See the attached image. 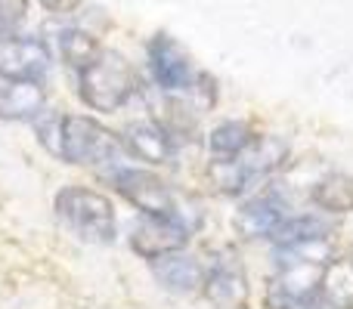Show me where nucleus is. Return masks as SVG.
Returning <instances> with one entry per match:
<instances>
[{
  "mask_svg": "<svg viewBox=\"0 0 353 309\" xmlns=\"http://www.w3.org/2000/svg\"><path fill=\"white\" fill-rule=\"evenodd\" d=\"M37 136L53 155H59L62 161L72 164H103L118 152V140L109 127H103L99 121L87 115H41L34 118Z\"/></svg>",
  "mask_w": 353,
  "mask_h": 309,
  "instance_id": "1",
  "label": "nucleus"
},
{
  "mask_svg": "<svg viewBox=\"0 0 353 309\" xmlns=\"http://www.w3.org/2000/svg\"><path fill=\"white\" fill-rule=\"evenodd\" d=\"M81 99L97 111H115L128 103L140 87L134 65L115 50H99L81 68Z\"/></svg>",
  "mask_w": 353,
  "mask_h": 309,
  "instance_id": "2",
  "label": "nucleus"
},
{
  "mask_svg": "<svg viewBox=\"0 0 353 309\" xmlns=\"http://www.w3.org/2000/svg\"><path fill=\"white\" fill-rule=\"evenodd\" d=\"M59 220L87 244L115 242V207L105 195L84 186H65L56 195Z\"/></svg>",
  "mask_w": 353,
  "mask_h": 309,
  "instance_id": "3",
  "label": "nucleus"
},
{
  "mask_svg": "<svg viewBox=\"0 0 353 309\" xmlns=\"http://www.w3.org/2000/svg\"><path fill=\"white\" fill-rule=\"evenodd\" d=\"M288 155V146L276 136H254L251 146H245L239 155L232 158H217V164L211 167L214 180L223 192L236 195V192H245L251 189L254 182L267 180Z\"/></svg>",
  "mask_w": 353,
  "mask_h": 309,
  "instance_id": "4",
  "label": "nucleus"
},
{
  "mask_svg": "<svg viewBox=\"0 0 353 309\" xmlns=\"http://www.w3.org/2000/svg\"><path fill=\"white\" fill-rule=\"evenodd\" d=\"M112 186L124 195L134 207H140L146 217H161V220H180L186 223V211H183L180 198L165 180H159L149 170H115L112 173ZM192 226V223H186Z\"/></svg>",
  "mask_w": 353,
  "mask_h": 309,
  "instance_id": "5",
  "label": "nucleus"
},
{
  "mask_svg": "<svg viewBox=\"0 0 353 309\" xmlns=\"http://www.w3.org/2000/svg\"><path fill=\"white\" fill-rule=\"evenodd\" d=\"M201 291L217 309H245V303H248V279H245V269L232 251L214 254Z\"/></svg>",
  "mask_w": 353,
  "mask_h": 309,
  "instance_id": "6",
  "label": "nucleus"
},
{
  "mask_svg": "<svg viewBox=\"0 0 353 309\" xmlns=\"http://www.w3.org/2000/svg\"><path fill=\"white\" fill-rule=\"evenodd\" d=\"M50 68L43 41L19 34H0V78L3 81H41Z\"/></svg>",
  "mask_w": 353,
  "mask_h": 309,
  "instance_id": "7",
  "label": "nucleus"
},
{
  "mask_svg": "<svg viewBox=\"0 0 353 309\" xmlns=\"http://www.w3.org/2000/svg\"><path fill=\"white\" fill-rule=\"evenodd\" d=\"M149 65H152L155 84L168 93L189 90L192 87V62L186 50L168 34H155L149 43Z\"/></svg>",
  "mask_w": 353,
  "mask_h": 309,
  "instance_id": "8",
  "label": "nucleus"
},
{
  "mask_svg": "<svg viewBox=\"0 0 353 309\" xmlns=\"http://www.w3.org/2000/svg\"><path fill=\"white\" fill-rule=\"evenodd\" d=\"M189 232L192 226L180 223V220H161V217H149L146 223H140L134 229V244L137 254H143L146 260H155L161 254H171V251H180L183 244L189 242Z\"/></svg>",
  "mask_w": 353,
  "mask_h": 309,
  "instance_id": "9",
  "label": "nucleus"
},
{
  "mask_svg": "<svg viewBox=\"0 0 353 309\" xmlns=\"http://www.w3.org/2000/svg\"><path fill=\"white\" fill-rule=\"evenodd\" d=\"M152 273L168 291L174 294H199L205 288V273L208 266H201L195 257H183L180 251L161 254L152 260Z\"/></svg>",
  "mask_w": 353,
  "mask_h": 309,
  "instance_id": "10",
  "label": "nucleus"
},
{
  "mask_svg": "<svg viewBox=\"0 0 353 309\" xmlns=\"http://www.w3.org/2000/svg\"><path fill=\"white\" fill-rule=\"evenodd\" d=\"M41 81H6L0 84V118L3 121H31L43 111Z\"/></svg>",
  "mask_w": 353,
  "mask_h": 309,
  "instance_id": "11",
  "label": "nucleus"
},
{
  "mask_svg": "<svg viewBox=\"0 0 353 309\" xmlns=\"http://www.w3.org/2000/svg\"><path fill=\"white\" fill-rule=\"evenodd\" d=\"M285 220V207L273 198V195H263V198H254L251 204H245L236 217V229L242 232L245 238H270L279 223Z\"/></svg>",
  "mask_w": 353,
  "mask_h": 309,
  "instance_id": "12",
  "label": "nucleus"
},
{
  "mask_svg": "<svg viewBox=\"0 0 353 309\" xmlns=\"http://www.w3.org/2000/svg\"><path fill=\"white\" fill-rule=\"evenodd\" d=\"M124 136H128L130 152L137 158H143V161H149V164L171 161L174 142L168 136V130L159 127V124H130Z\"/></svg>",
  "mask_w": 353,
  "mask_h": 309,
  "instance_id": "13",
  "label": "nucleus"
},
{
  "mask_svg": "<svg viewBox=\"0 0 353 309\" xmlns=\"http://www.w3.org/2000/svg\"><path fill=\"white\" fill-rule=\"evenodd\" d=\"M254 136L257 134L245 121H223L211 130V136H208V149H211L214 158H232V155L242 152L245 146H251Z\"/></svg>",
  "mask_w": 353,
  "mask_h": 309,
  "instance_id": "14",
  "label": "nucleus"
},
{
  "mask_svg": "<svg viewBox=\"0 0 353 309\" xmlns=\"http://www.w3.org/2000/svg\"><path fill=\"white\" fill-rule=\"evenodd\" d=\"M329 223H323L319 217H294V220H282L279 229L273 232V242L279 248H288V244H304V242H323L329 238Z\"/></svg>",
  "mask_w": 353,
  "mask_h": 309,
  "instance_id": "15",
  "label": "nucleus"
},
{
  "mask_svg": "<svg viewBox=\"0 0 353 309\" xmlns=\"http://www.w3.org/2000/svg\"><path fill=\"white\" fill-rule=\"evenodd\" d=\"M313 201H316L323 211H335V213L353 211V180L344 173L325 176V180L316 182V189H313Z\"/></svg>",
  "mask_w": 353,
  "mask_h": 309,
  "instance_id": "16",
  "label": "nucleus"
},
{
  "mask_svg": "<svg viewBox=\"0 0 353 309\" xmlns=\"http://www.w3.org/2000/svg\"><path fill=\"white\" fill-rule=\"evenodd\" d=\"M99 50H103V47L97 43V37L87 34V31H81V28H68V31H62V34H59L62 59H65L72 68H78V72L99 53Z\"/></svg>",
  "mask_w": 353,
  "mask_h": 309,
  "instance_id": "17",
  "label": "nucleus"
},
{
  "mask_svg": "<svg viewBox=\"0 0 353 309\" xmlns=\"http://www.w3.org/2000/svg\"><path fill=\"white\" fill-rule=\"evenodd\" d=\"M28 0H0V34H10L12 25L22 22Z\"/></svg>",
  "mask_w": 353,
  "mask_h": 309,
  "instance_id": "18",
  "label": "nucleus"
},
{
  "mask_svg": "<svg viewBox=\"0 0 353 309\" xmlns=\"http://www.w3.org/2000/svg\"><path fill=\"white\" fill-rule=\"evenodd\" d=\"M41 6L47 12H53V16H68V12H74L81 6V0H41Z\"/></svg>",
  "mask_w": 353,
  "mask_h": 309,
  "instance_id": "19",
  "label": "nucleus"
},
{
  "mask_svg": "<svg viewBox=\"0 0 353 309\" xmlns=\"http://www.w3.org/2000/svg\"><path fill=\"white\" fill-rule=\"evenodd\" d=\"M350 269H353V260H350Z\"/></svg>",
  "mask_w": 353,
  "mask_h": 309,
  "instance_id": "20",
  "label": "nucleus"
}]
</instances>
